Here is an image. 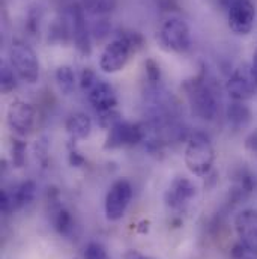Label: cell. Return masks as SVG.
<instances>
[{
	"instance_id": "1",
	"label": "cell",
	"mask_w": 257,
	"mask_h": 259,
	"mask_svg": "<svg viewBox=\"0 0 257 259\" xmlns=\"http://www.w3.org/2000/svg\"><path fill=\"white\" fill-rule=\"evenodd\" d=\"M185 92L193 112L203 121H214L218 115L220 100L215 89L208 83L206 77L200 74L185 83Z\"/></svg>"
},
{
	"instance_id": "2",
	"label": "cell",
	"mask_w": 257,
	"mask_h": 259,
	"mask_svg": "<svg viewBox=\"0 0 257 259\" xmlns=\"http://www.w3.org/2000/svg\"><path fill=\"white\" fill-rule=\"evenodd\" d=\"M184 160L187 169L191 174L197 177L209 175L215 161V149L211 139L204 133H194L188 139Z\"/></svg>"
},
{
	"instance_id": "3",
	"label": "cell",
	"mask_w": 257,
	"mask_h": 259,
	"mask_svg": "<svg viewBox=\"0 0 257 259\" xmlns=\"http://www.w3.org/2000/svg\"><path fill=\"white\" fill-rule=\"evenodd\" d=\"M9 64L18 78L27 84H35L39 78V59L35 50L23 39H14L9 47Z\"/></svg>"
},
{
	"instance_id": "4",
	"label": "cell",
	"mask_w": 257,
	"mask_h": 259,
	"mask_svg": "<svg viewBox=\"0 0 257 259\" xmlns=\"http://www.w3.org/2000/svg\"><path fill=\"white\" fill-rule=\"evenodd\" d=\"M158 39L166 50L184 53L191 46V32L185 20L178 17H170L161 24L158 32Z\"/></svg>"
},
{
	"instance_id": "5",
	"label": "cell",
	"mask_w": 257,
	"mask_h": 259,
	"mask_svg": "<svg viewBox=\"0 0 257 259\" xmlns=\"http://www.w3.org/2000/svg\"><path fill=\"white\" fill-rule=\"evenodd\" d=\"M226 92L233 101H247L257 94V74L248 64L239 65L226 83Z\"/></svg>"
},
{
	"instance_id": "6",
	"label": "cell",
	"mask_w": 257,
	"mask_h": 259,
	"mask_svg": "<svg viewBox=\"0 0 257 259\" xmlns=\"http://www.w3.org/2000/svg\"><path fill=\"white\" fill-rule=\"evenodd\" d=\"M6 125L17 136L30 134L36 125L35 107L23 100H14L6 110Z\"/></svg>"
},
{
	"instance_id": "7",
	"label": "cell",
	"mask_w": 257,
	"mask_h": 259,
	"mask_svg": "<svg viewBox=\"0 0 257 259\" xmlns=\"http://www.w3.org/2000/svg\"><path fill=\"white\" fill-rule=\"evenodd\" d=\"M132 199V186L128 180L121 178L115 181L106 196V219L110 222L121 220L128 208L129 202Z\"/></svg>"
},
{
	"instance_id": "8",
	"label": "cell",
	"mask_w": 257,
	"mask_h": 259,
	"mask_svg": "<svg viewBox=\"0 0 257 259\" xmlns=\"http://www.w3.org/2000/svg\"><path fill=\"white\" fill-rule=\"evenodd\" d=\"M107 137L104 148L106 149H118L125 146H134L144 140L146 128L141 124H131L125 121H118L115 125L107 130Z\"/></svg>"
},
{
	"instance_id": "9",
	"label": "cell",
	"mask_w": 257,
	"mask_h": 259,
	"mask_svg": "<svg viewBox=\"0 0 257 259\" xmlns=\"http://www.w3.org/2000/svg\"><path fill=\"white\" fill-rule=\"evenodd\" d=\"M227 21L235 35H250L256 23V5L251 0H236L227 9Z\"/></svg>"
},
{
	"instance_id": "10",
	"label": "cell",
	"mask_w": 257,
	"mask_h": 259,
	"mask_svg": "<svg viewBox=\"0 0 257 259\" xmlns=\"http://www.w3.org/2000/svg\"><path fill=\"white\" fill-rule=\"evenodd\" d=\"M134 52L131 50L128 44L122 38H116L112 42H109L101 56H99V68L106 74H116L122 71L129 61V56Z\"/></svg>"
},
{
	"instance_id": "11",
	"label": "cell",
	"mask_w": 257,
	"mask_h": 259,
	"mask_svg": "<svg viewBox=\"0 0 257 259\" xmlns=\"http://www.w3.org/2000/svg\"><path fill=\"white\" fill-rule=\"evenodd\" d=\"M69 30H71L72 41L75 44V49L84 56L90 55L92 44H90V33L87 29L86 17H84V9L83 6L77 3L72 5L69 9Z\"/></svg>"
},
{
	"instance_id": "12",
	"label": "cell",
	"mask_w": 257,
	"mask_h": 259,
	"mask_svg": "<svg viewBox=\"0 0 257 259\" xmlns=\"http://www.w3.org/2000/svg\"><path fill=\"white\" fill-rule=\"evenodd\" d=\"M197 193V187L187 177H176L164 193V202L170 209H182Z\"/></svg>"
},
{
	"instance_id": "13",
	"label": "cell",
	"mask_w": 257,
	"mask_h": 259,
	"mask_svg": "<svg viewBox=\"0 0 257 259\" xmlns=\"http://www.w3.org/2000/svg\"><path fill=\"white\" fill-rule=\"evenodd\" d=\"M235 229L239 241L250 253L257 255V211L244 209L235 219Z\"/></svg>"
},
{
	"instance_id": "14",
	"label": "cell",
	"mask_w": 257,
	"mask_h": 259,
	"mask_svg": "<svg viewBox=\"0 0 257 259\" xmlns=\"http://www.w3.org/2000/svg\"><path fill=\"white\" fill-rule=\"evenodd\" d=\"M87 98H89V103L93 106V109L99 115L116 110L118 98H116L115 89L112 88L110 83L104 80H98V83L87 92Z\"/></svg>"
},
{
	"instance_id": "15",
	"label": "cell",
	"mask_w": 257,
	"mask_h": 259,
	"mask_svg": "<svg viewBox=\"0 0 257 259\" xmlns=\"http://www.w3.org/2000/svg\"><path fill=\"white\" fill-rule=\"evenodd\" d=\"M65 128L72 140H84L92 131V121L84 113H72L66 119Z\"/></svg>"
},
{
	"instance_id": "16",
	"label": "cell",
	"mask_w": 257,
	"mask_h": 259,
	"mask_svg": "<svg viewBox=\"0 0 257 259\" xmlns=\"http://www.w3.org/2000/svg\"><path fill=\"white\" fill-rule=\"evenodd\" d=\"M227 116V122L233 130H242L245 128L250 122H251V110L241 101H235L227 107L226 112Z\"/></svg>"
},
{
	"instance_id": "17",
	"label": "cell",
	"mask_w": 257,
	"mask_h": 259,
	"mask_svg": "<svg viewBox=\"0 0 257 259\" xmlns=\"http://www.w3.org/2000/svg\"><path fill=\"white\" fill-rule=\"evenodd\" d=\"M36 196V184L35 181H24L21 183L12 193H11V197H12V203H14V211L17 209H21L24 206H27Z\"/></svg>"
},
{
	"instance_id": "18",
	"label": "cell",
	"mask_w": 257,
	"mask_h": 259,
	"mask_svg": "<svg viewBox=\"0 0 257 259\" xmlns=\"http://www.w3.org/2000/svg\"><path fill=\"white\" fill-rule=\"evenodd\" d=\"M53 226L64 237H69L74 231L72 215L62 205H56L53 208Z\"/></svg>"
},
{
	"instance_id": "19",
	"label": "cell",
	"mask_w": 257,
	"mask_h": 259,
	"mask_svg": "<svg viewBox=\"0 0 257 259\" xmlns=\"http://www.w3.org/2000/svg\"><path fill=\"white\" fill-rule=\"evenodd\" d=\"M56 84L64 95H71L75 89V72L69 65H61L55 72Z\"/></svg>"
},
{
	"instance_id": "20",
	"label": "cell",
	"mask_w": 257,
	"mask_h": 259,
	"mask_svg": "<svg viewBox=\"0 0 257 259\" xmlns=\"http://www.w3.org/2000/svg\"><path fill=\"white\" fill-rule=\"evenodd\" d=\"M118 0H81V6L92 15H107L115 11Z\"/></svg>"
},
{
	"instance_id": "21",
	"label": "cell",
	"mask_w": 257,
	"mask_h": 259,
	"mask_svg": "<svg viewBox=\"0 0 257 259\" xmlns=\"http://www.w3.org/2000/svg\"><path fill=\"white\" fill-rule=\"evenodd\" d=\"M17 72L8 62H2L0 66V88L3 94H9L17 86Z\"/></svg>"
},
{
	"instance_id": "22",
	"label": "cell",
	"mask_w": 257,
	"mask_h": 259,
	"mask_svg": "<svg viewBox=\"0 0 257 259\" xmlns=\"http://www.w3.org/2000/svg\"><path fill=\"white\" fill-rule=\"evenodd\" d=\"M26 142L20 139H14L11 145V152H12V164L15 167H21L26 161Z\"/></svg>"
},
{
	"instance_id": "23",
	"label": "cell",
	"mask_w": 257,
	"mask_h": 259,
	"mask_svg": "<svg viewBox=\"0 0 257 259\" xmlns=\"http://www.w3.org/2000/svg\"><path fill=\"white\" fill-rule=\"evenodd\" d=\"M144 71H146V78L147 81L153 86H158L160 80H161V68L157 61L153 59H147L144 62Z\"/></svg>"
},
{
	"instance_id": "24",
	"label": "cell",
	"mask_w": 257,
	"mask_h": 259,
	"mask_svg": "<svg viewBox=\"0 0 257 259\" xmlns=\"http://www.w3.org/2000/svg\"><path fill=\"white\" fill-rule=\"evenodd\" d=\"M119 38H122V39L128 44L134 53L138 52V50H141L143 46H144V38H143L141 33H138V32H132V30L122 32V33L119 35Z\"/></svg>"
},
{
	"instance_id": "25",
	"label": "cell",
	"mask_w": 257,
	"mask_h": 259,
	"mask_svg": "<svg viewBox=\"0 0 257 259\" xmlns=\"http://www.w3.org/2000/svg\"><path fill=\"white\" fill-rule=\"evenodd\" d=\"M98 75L95 74V71L93 69H90V68H84L83 69V72H81V75H80V86H81V89H83V92H89L96 83H98Z\"/></svg>"
},
{
	"instance_id": "26",
	"label": "cell",
	"mask_w": 257,
	"mask_h": 259,
	"mask_svg": "<svg viewBox=\"0 0 257 259\" xmlns=\"http://www.w3.org/2000/svg\"><path fill=\"white\" fill-rule=\"evenodd\" d=\"M84 259H109V255L99 243H89L84 249Z\"/></svg>"
},
{
	"instance_id": "27",
	"label": "cell",
	"mask_w": 257,
	"mask_h": 259,
	"mask_svg": "<svg viewBox=\"0 0 257 259\" xmlns=\"http://www.w3.org/2000/svg\"><path fill=\"white\" fill-rule=\"evenodd\" d=\"M35 154H36V158L42 164H47V161H48V139L45 136H42L39 140H36V143H35Z\"/></svg>"
},
{
	"instance_id": "28",
	"label": "cell",
	"mask_w": 257,
	"mask_h": 259,
	"mask_svg": "<svg viewBox=\"0 0 257 259\" xmlns=\"http://www.w3.org/2000/svg\"><path fill=\"white\" fill-rule=\"evenodd\" d=\"M0 208H2V212L5 214H11L14 211L12 197H11V193H8L6 190H2L0 193Z\"/></svg>"
},
{
	"instance_id": "29",
	"label": "cell",
	"mask_w": 257,
	"mask_h": 259,
	"mask_svg": "<svg viewBox=\"0 0 257 259\" xmlns=\"http://www.w3.org/2000/svg\"><path fill=\"white\" fill-rule=\"evenodd\" d=\"M69 163H71V166L80 167V166L84 164V158L77 151H71V154H69Z\"/></svg>"
},
{
	"instance_id": "30",
	"label": "cell",
	"mask_w": 257,
	"mask_h": 259,
	"mask_svg": "<svg viewBox=\"0 0 257 259\" xmlns=\"http://www.w3.org/2000/svg\"><path fill=\"white\" fill-rule=\"evenodd\" d=\"M125 259H150L149 256H144V255H141V253H138V252H135V250H131L128 252L127 255H125Z\"/></svg>"
},
{
	"instance_id": "31",
	"label": "cell",
	"mask_w": 257,
	"mask_h": 259,
	"mask_svg": "<svg viewBox=\"0 0 257 259\" xmlns=\"http://www.w3.org/2000/svg\"><path fill=\"white\" fill-rule=\"evenodd\" d=\"M218 2H220V5H221V6H224V8H227V9H229V8H230L236 0H218Z\"/></svg>"
},
{
	"instance_id": "32",
	"label": "cell",
	"mask_w": 257,
	"mask_h": 259,
	"mask_svg": "<svg viewBox=\"0 0 257 259\" xmlns=\"http://www.w3.org/2000/svg\"><path fill=\"white\" fill-rule=\"evenodd\" d=\"M251 66H253L254 72L257 74V46L256 49H254V53H253V64H251Z\"/></svg>"
}]
</instances>
